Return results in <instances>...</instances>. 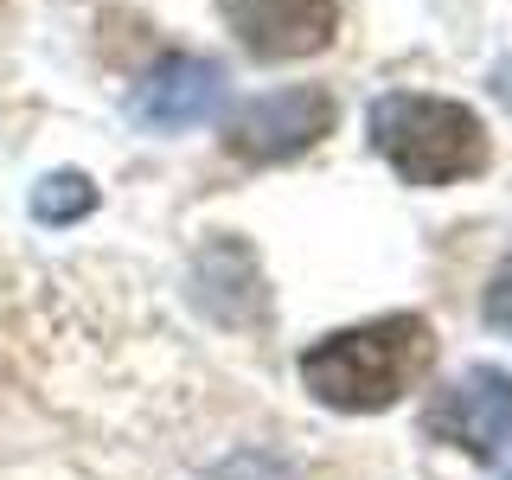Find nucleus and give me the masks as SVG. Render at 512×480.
I'll return each mask as SVG.
<instances>
[{"mask_svg": "<svg viewBox=\"0 0 512 480\" xmlns=\"http://www.w3.org/2000/svg\"><path fill=\"white\" fill-rule=\"evenodd\" d=\"M218 13L244 39V52L269 58V64L314 58L340 32V7L333 0H218Z\"/></svg>", "mask_w": 512, "mask_h": 480, "instance_id": "obj_5", "label": "nucleus"}, {"mask_svg": "<svg viewBox=\"0 0 512 480\" xmlns=\"http://www.w3.org/2000/svg\"><path fill=\"white\" fill-rule=\"evenodd\" d=\"M372 148L410 186H455L487 167V128L474 109L448 103V96L391 90L372 103Z\"/></svg>", "mask_w": 512, "mask_h": 480, "instance_id": "obj_2", "label": "nucleus"}, {"mask_svg": "<svg viewBox=\"0 0 512 480\" xmlns=\"http://www.w3.org/2000/svg\"><path fill=\"white\" fill-rule=\"evenodd\" d=\"M218 103H224V64L173 52L135 84L128 116H135L141 128H154V135H180V128H199L205 116H218Z\"/></svg>", "mask_w": 512, "mask_h": 480, "instance_id": "obj_6", "label": "nucleus"}, {"mask_svg": "<svg viewBox=\"0 0 512 480\" xmlns=\"http://www.w3.org/2000/svg\"><path fill=\"white\" fill-rule=\"evenodd\" d=\"M480 314H487V327L512 333V263H500V269H493V282H487V301H480Z\"/></svg>", "mask_w": 512, "mask_h": 480, "instance_id": "obj_9", "label": "nucleus"}, {"mask_svg": "<svg viewBox=\"0 0 512 480\" xmlns=\"http://www.w3.org/2000/svg\"><path fill=\"white\" fill-rule=\"evenodd\" d=\"M436 333L423 314H378L365 327H340L301 352V384L340 416H378L404 404V391L429 372Z\"/></svg>", "mask_w": 512, "mask_h": 480, "instance_id": "obj_1", "label": "nucleus"}, {"mask_svg": "<svg viewBox=\"0 0 512 480\" xmlns=\"http://www.w3.org/2000/svg\"><path fill=\"white\" fill-rule=\"evenodd\" d=\"M423 429L474 461H500L512 448V372L468 365L455 384H442L423 410Z\"/></svg>", "mask_w": 512, "mask_h": 480, "instance_id": "obj_4", "label": "nucleus"}, {"mask_svg": "<svg viewBox=\"0 0 512 480\" xmlns=\"http://www.w3.org/2000/svg\"><path fill=\"white\" fill-rule=\"evenodd\" d=\"M90 212H96V180L90 173L58 167V173H45V180L32 186V218L39 224H77Z\"/></svg>", "mask_w": 512, "mask_h": 480, "instance_id": "obj_7", "label": "nucleus"}, {"mask_svg": "<svg viewBox=\"0 0 512 480\" xmlns=\"http://www.w3.org/2000/svg\"><path fill=\"white\" fill-rule=\"evenodd\" d=\"M333 96L327 90H269V96H250V103L231 109V122H224V148L237 160H256V167H269V160H295L308 154L314 141L333 135Z\"/></svg>", "mask_w": 512, "mask_h": 480, "instance_id": "obj_3", "label": "nucleus"}, {"mask_svg": "<svg viewBox=\"0 0 512 480\" xmlns=\"http://www.w3.org/2000/svg\"><path fill=\"white\" fill-rule=\"evenodd\" d=\"M205 480H301L295 468H288L282 455H263V448H250V455H231V461H218Z\"/></svg>", "mask_w": 512, "mask_h": 480, "instance_id": "obj_8", "label": "nucleus"}]
</instances>
